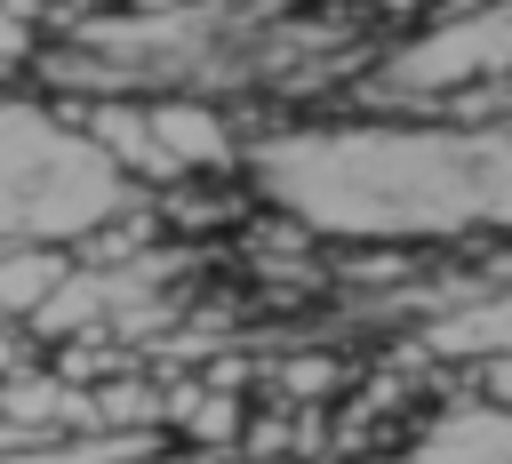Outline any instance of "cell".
<instances>
[{
	"mask_svg": "<svg viewBox=\"0 0 512 464\" xmlns=\"http://www.w3.org/2000/svg\"><path fill=\"white\" fill-rule=\"evenodd\" d=\"M152 136H160L176 176H232V160H240L232 120L200 96H152Z\"/></svg>",
	"mask_w": 512,
	"mask_h": 464,
	"instance_id": "cell-2",
	"label": "cell"
},
{
	"mask_svg": "<svg viewBox=\"0 0 512 464\" xmlns=\"http://www.w3.org/2000/svg\"><path fill=\"white\" fill-rule=\"evenodd\" d=\"M480 400H488V408H512V352L480 360Z\"/></svg>",
	"mask_w": 512,
	"mask_h": 464,
	"instance_id": "cell-5",
	"label": "cell"
},
{
	"mask_svg": "<svg viewBox=\"0 0 512 464\" xmlns=\"http://www.w3.org/2000/svg\"><path fill=\"white\" fill-rule=\"evenodd\" d=\"M280 376H288V400H312V392H328V384H336V360H328V352H320V360H312V352H296Z\"/></svg>",
	"mask_w": 512,
	"mask_h": 464,
	"instance_id": "cell-4",
	"label": "cell"
},
{
	"mask_svg": "<svg viewBox=\"0 0 512 464\" xmlns=\"http://www.w3.org/2000/svg\"><path fill=\"white\" fill-rule=\"evenodd\" d=\"M72 120H80V136H88L112 168H136L152 192L176 184V168H168V152H160V136H152V104H144V96H96V104H72Z\"/></svg>",
	"mask_w": 512,
	"mask_h": 464,
	"instance_id": "cell-1",
	"label": "cell"
},
{
	"mask_svg": "<svg viewBox=\"0 0 512 464\" xmlns=\"http://www.w3.org/2000/svg\"><path fill=\"white\" fill-rule=\"evenodd\" d=\"M72 280H80V264H72L64 248H40V240L0 248V320H8V328H32Z\"/></svg>",
	"mask_w": 512,
	"mask_h": 464,
	"instance_id": "cell-3",
	"label": "cell"
}]
</instances>
